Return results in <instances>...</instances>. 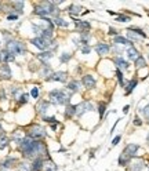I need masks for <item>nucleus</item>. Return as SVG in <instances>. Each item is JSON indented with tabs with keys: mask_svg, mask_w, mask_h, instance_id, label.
Here are the masks:
<instances>
[{
	"mask_svg": "<svg viewBox=\"0 0 149 171\" xmlns=\"http://www.w3.org/2000/svg\"><path fill=\"white\" fill-rule=\"evenodd\" d=\"M49 106H50L49 101H40V102L37 103L36 109H37V112H39L40 115H44L46 112H47V109H49Z\"/></svg>",
	"mask_w": 149,
	"mask_h": 171,
	"instance_id": "14",
	"label": "nucleus"
},
{
	"mask_svg": "<svg viewBox=\"0 0 149 171\" xmlns=\"http://www.w3.org/2000/svg\"><path fill=\"white\" fill-rule=\"evenodd\" d=\"M105 102H100V117H102L104 116V113H105Z\"/></svg>",
	"mask_w": 149,
	"mask_h": 171,
	"instance_id": "33",
	"label": "nucleus"
},
{
	"mask_svg": "<svg viewBox=\"0 0 149 171\" xmlns=\"http://www.w3.org/2000/svg\"><path fill=\"white\" fill-rule=\"evenodd\" d=\"M76 109H77V105H68L66 109H65V116L71 119L73 115H76Z\"/></svg>",
	"mask_w": 149,
	"mask_h": 171,
	"instance_id": "15",
	"label": "nucleus"
},
{
	"mask_svg": "<svg viewBox=\"0 0 149 171\" xmlns=\"http://www.w3.org/2000/svg\"><path fill=\"white\" fill-rule=\"evenodd\" d=\"M90 51H91V48H90L89 44H86V46H81V52H83V54H89Z\"/></svg>",
	"mask_w": 149,
	"mask_h": 171,
	"instance_id": "37",
	"label": "nucleus"
},
{
	"mask_svg": "<svg viewBox=\"0 0 149 171\" xmlns=\"http://www.w3.org/2000/svg\"><path fill=\"white\" fill-rule=\"evenodd\" d=\"M116 21H120V22H126V21H130V18L127 15H117Z\"/></svg>",
	"mask_w": 149,
	"mask_h": 171,
	"instance_id": "38",
	"label": "nucleus"
},
{
	"mask_svg": "<svg viewBox=\"0 0 149 171\" xmlns=\"http://www.w3.org/2000/svg\"><path fill=\"white\" fill-rule=\"evenodd\" d=\"M134 124H135V126H141L142 122H141L140 119H138V117H135V119H134Z\"/></svg>",
	"mask_w": 149,
	"mask_h": 171,
	"instance_id": "40",
	"label": "nucleus"
},
{
	"mask_svg": "<svg viewBox=\"0 0 149 171\" xmlns=\"http://www.w3.org/2000/svg\"><path fill=\"white\" fill-rule=\"evenodd\" d=\"M145 167V163L142 160H135L134 163H131V171H141Z\"/></svg>",
	"mask_w": 149,
	"mask_h": 171,
	"instance_id": "17",
	"label": "nucleus"
},
{
	"mask_svg": "<svg viewBox=\"0 0 149 171\" xmlns=\"http://www.w3.org/2000/svg\"><path fill=\"white\" fill-rule=\"evenodd\" d=\"M135 86H137V80H135V79L131 80V81L129 83V86L126 87V94H130V92H131L134 88H135Z\"/></svg>",
	"mask_w": 149,
	"mask_h": 171,
	"instance_id": "27",
	"label": "nucleus"
},
{
	"mask_svg": "<svg viewBox=\"0 0 149 171\" xmlns=\"http://www.w3.org/2000/svg\"><path fill=\"white\" fill-rule=\"evenodd\" d=\"M71 54H68V52H65V54H62V55L60 57V60H61V62H68L69 60H71Z\"/></svg>",
	"mask_w": 149,
	"mask_h": 171,
	"instance_id": "31",
	"label": "nucleus"
},
{
	"mask_svg": "<svg viewBox=\"0 0 149 171\" xmlns=\"http://www.w3.org/2000/svg\"><path fill=\"white\" fill-rule=\"evenodd\" d=\"M66 79H68V73H66V72H62V71L54 72V73H51V75L49 76V77H46L47 81H60V83H65Z\"/></svg>",
	"mask_w": 149,
	"mask_h": 171,
	"instance_id": "5",
	"label": "nucleus"
},
{
	"mask_svg": "<svg viewBox=\"0 0 149 171\" xmlns=\"http://www.w3.org/2000/svg\"><path fill=\"white\" fill-rule=\"evenodd\" d=\"M129 162H130L129 156H126L124 153H121L120 157H119V164H120V166H126V164H129Z\"/></svg>",
	"mask_w": 149,
	"mask_h": 171,
	"instance_id": "26",
	"label": "nucleus"
},
{
	"mask_svg": "<svg viewBox=\"0 0 149 171\" xmlns=\"http://www.w3.org/2000/svg\"><path fill=\"white\" fill-rule=\"evenodd\" d=\"M20 94H21V87H15V86H12V87H11V95L18 100Z\"/></svg>",
	"mask_w": 149,
	"mask_h": 171,
	"instance_id": "28",
	"label": "nucleus"
},
{
	"mask_svg": "<svg viewBox=\"0 0 149 171\" xmlns=\"http://www.w3.org/2000/svg\"><path fill=\"white\" fill-rule=\"evenodd\" d=\"M68 90L69 91H72V92H77L79 91V81H71V83L68 84Z\"/></svg>",
	"mask_w": 149,
	"mask_h": 171,
	"instance_id": "24",
	"label": "nucleus"
},
{
	"mask_svg": "<svg viewBox=\"0 0 149 171\" xmlns=\"http://www.w3.org/2000/svg\"><path fill=\"white\" fill-rule=\"evenodd\" d=\"M31 43H32L35 47L39 48V50H41V51H44V50L50 48L51 46H52L54 48L57 47L55 41H52L51 39H43V37H35V39L31 40Z\"/></svg>",
	"mask_w": 149,
	"mask_h": 171,
	"instance_id": "3",
	"label": "nucleus"
},
{
	"mask_svg": "<svg viewBox=\"0 0 149 171\" xmlns=\"http://www.w3.org/2000/svg\"><path fill=\"white\" fill-rule=\"evenodd\" d=\"M49 97L50 102H52L54 105H66L71 101V94L65 90H52L50 91Z\"/></svg>",
	"mask_w": 149,
	"mask_h": 171,
	"instance_id": "1",
	"label": "nucleus"
},
{
	"mask_svg": "<svg viewBox=\"0 0 149 171\" xmlns=\"http://www.w3.org/2000/svg\"><path fill=\"white\" fill-rule=\"evenodd\" d=\"M6 51L11 55H22L25 54L26 48H25V44L22 41H18V40H8L6 43Z\"/></svg>",
	"mask_w": 149,
	"mask_h": 171,
	"instance_id": "2",
	"label": "nucleus"
},
{
	"mask_svg": "<svg viewBox=\"0 0 149 171\" xmlns=\"http://www.w3.org/2000/svg\"><path fill=\"white\" fill-rule=\"evenodd\" d=\"M73 21H75V24H76V28L79 29L81 33L84 32V31H86V32H89L90 28H91L87 21H80V20H73Z\"/></svg>",
	"mask_w": 149,
	"mask_h": 171,
	"instance_id": "11",
	"label": "nucleus"
},
{
	"mask_svg": "<svg viewBox=\"0 0 149 171\" xmlns=\"http://www.w3.org/2000/svg\"><path fill=\"white\" fill-rule=\"evenodd\" d=\"M6 98V94H4V90H0V100H4Z\"/></svg>",
	"mask_w": 149,
	"mask_h": 171,
	"instance_id": "42",
	"label": "nucleus"
},
{
	"mask_svg": "<svg viewBox=\"0 0 149 171\" xmlns=\"http://www.w3.org/2000/svg\"><path fill=\"white\" fill-rule=\"evenodd\" d=\"M146 141H148V143H149V134H148V137H146Z\"/></svg>",
	"mask_w": 149,
	"mask_h": 171,
	"instance_id": "46",
	"label": "nucleus"
},
{
	"mask_svg": "<svg viewBox=\"0 0 149 171\" xmlns=\"http://www.w3.org/2000/svg\"><path fill=\"white\" fill-rule=\"evenodd\" d=\"M127 57H129V60H137L138 57H140V54H138V51L135 50V48L131 46V47H129L127 48Z\"/></svg>",
	"mask_w": 149,
	"mask_h": 171,
	"instance_id": "16",
	"label": "nucleus"
},
{
	"mask_svg": "<svg viewBox=\"0 0 149 171\" xmlns=\"http://www.w3.org/2000/svg\"><path fill=\"white\" fill-rule=\"evenodd\" d=\"M94 111V105L91 102H83L80 105H77V109H76V115L77 116H81L84 112H91Z\"/></svg>",
	"mask_w": 149,
	"mask_h": 171,
	"instance_id": "6",
	"label": "nucleus"
},
{
	"mask_svg": "<svg viewBox=\"0 0 149 171\" xmlns=\"http://www.w3.org/2000/svg\"><path fill=\"white\" fill-rule=\"evenodd\" d=\"M0 79L1 80H10L11 79V69L7 64H3L0 66Z\"/></svg>",
	"mask_w": 149,
	"mask_h": 171,
	"instance_id": "8",
	"label": "nucleus"
},
{
	"mask_svg": "<svg viewBox=\"0 0 149 171\" xmlns=\"http://www.w3.org/2000/svg\"><path fill=\"white\" fill-rule=\"evenodd\" d=\"M8 142H10V139H8V137L4 134V132H0V149H6L8 145Z\"/></svg>",
	"mask_w": 149,
	"mask_h": 171,
	"instance_id": "19",
	"label": "nucleus"
},
{
	"mask_svg": "<svg viewBox=\"0 0 149 171\" xmlns=\"http://www.w3.org/2000/svg\"><path fill=\"white\" fill-rule=\"evenodd\" d=\"M138 149H140V146H138L137 143H129V145L124 148L123 153H124L126 156H129L130 159H131L133 156H135V153L138 152Z\"/></svg>",
	"mask_w": 149,
	"mask_h": 171,
	"instance_id": "7",
	"label": "nucleus"
},
{
	"mask_svg": "<svg viewBox=\"0 0 149 171\" xmlns=\"http://www.w3.org/2000/svg\"><path fill=\"white\" fill-rule=\"evenodd\" d=\"M129 109H130V106H129V105H127V106H124V109H123V112H124V113H127V112H129Z\"/></svg>",
	"mask_w": 149,
	"mask_h": 171,
	"instance_id": "44",
	"label": "nucleus"
},
{
	"mask_svg": "<svg viewBox=\"0 0 149 171\" xmlns=\"http://www.w3.org/2000/svg\"><path fill=\"white\" fill-rule=\"evenodd\" d=\"M46 135H47L46 130L41 127V126H37V124H33L28 131V137H31V138L35 139V141H40V139L44 138Z\"/></svg>",
	"mask_w": 149,
	"mask_h": 171,
	"instance_id": "4",
	"label": "nucleus"
},
{
	"mask_svg": "<svg viewBox=\"0 0 149 171\" xmlns=\"http://www.w3.org/2000/svg\"><path fill=\"white\" fill-rule=\"evenodd\" d=\"M116 76H117V80H119V83H120V86H123V75H121V72L119 71V69H117L116 71Z\"/></svg>",
	"mask_w": 149,
	"mask_h": 171,
	"instance_id": "34",
	"label": "nucleus"
},
{
	"mask_svg": "<svg viewBox=\"0 0 149 171\" xmlns=\"http://www.w3.org/2000/svg\"><path fill=\"white\" fill-rule=\"evenodd\" d=\"M0 132H3V127H1V124H0Z\"/></svg>",
	"mask_w": 149,
	"mask_h": 171,
	"instance_id": "45",
	"label": "nucleus"
},
{
	"mask_svg": "<svg viewBox=\"0 0 149 171\" xmlns=\"http://www.w3.org/2000/svg\"><path fill=\"white\" fill-rule=\"evenodd\" d=\"M115 64H116V66H117L119 69H123V71L129 69V64H127V62H126V61L123 60V58H120V57L115 60Z\"/></svg>",
	"mask_w": 149,
	"mask_h": 171,
	"instance_id": "18",
	"label": "nucleus"
},
{
	"mask_svg": "<svg viewBox=\"0 0 149 171\" xmlns=\"http://www.w3.org/2000/svg\"><path fill=\"white\" fill-rule=\"evenodd\" d=\"M20 98H21L20 103H26V102H28V100H29V95H28V94H22Z\"/></svg>",
	"mask_w": 149,
	"mask_h": 171,
	"instance_id": "36",
	"label": "nucleus"
},
{
	"mask_svg": "<svg viewBox=\"0 0 149 171\" xmlns=\"http://www.w3.org/2000/svg\"><path fill=\"white\" fill-rule=\"evenodd\" d=\"M95 51H97L98 55H105V54H108L109 51V46L105 43H98L95 46Z\"/></svg>",
	"mask_w": 149,
	"mask_h": 171,
	"instance_id": "13",
	"label": "nucleus"
},
{
	"mask_svg": "<svg viewBox=\"0 0 149 171\" xmlns=\"http://www.w3.org/2000/svg\"><path fill=\"white\" fill-rule=\"evenodd\" d=\"M12 6L18 8V11H20V12H22V8H24V1H14V3H12Z\"/></svg>",
	"mask_w": 149,
	"mask_h": 171,
	"instance_id": "30",
	"label": "nucleus"
},
{
	"mask_svg": "<svg viewBox=\"0 0 149 171\" xmlns=\"http://www.w3.org/2000/svg\"><path fill=\"white\" fill-rule=\"evenodd\" d=\"M15 163H17L15 157H8V159H6L3 163H1V168H10V167H12Z\"/></svg>",
	"mask_w": 149,
	"mask_h": 171,
	"instance_id": "20",
	"label": "nucleus"
},
{
	"mask_svg": "<svg viewBox=\"0 0 149 171\" xmlns=\"http://www.w3.org/2000/svg\"><path fill=\"white\" fill-rule=\"evenodd\" d=\"M115 44H123V46H130L131 47V41L127 40L126 37H121V36H116L115 37Z\"/></svg>",
	"mask_w": 149,
	"mask_h": 171,
	"instance_id": "22",
	"label": "nucleus"
},
{
	"mask_svg": "<svg viewBox=\"0 0 149 171\" xmlns=\"http://www.w3.org/2000/svg\"><path fill=\"white\" fill-rule=\"evenodd\" d=\"M68 10H69V14L73 17V15H76V14H80L83 8H81V6H79V4H72Z\"/></svg>",
	"mask_w": 149,
	"mask_h": 171,
	"instance_id": "21",
	"label": "nucleus"
},
{
	"mask_svg": "<svg viewBox=\"0 0 149 171\" xmlns=\"http://www.w3.org/2000/svg\"><path fill=\"white\" fill-rule=\"evenodd\" d=\"M52 24H55L57 26H64V28H66L68 26V21H65V20H62V18H60V17H55L54 18V21H52Z\"/></svg>",
	"mask_w": 149,
	"mask_h": 171,
	"instance_id": "23",
	"label": "nucleus"
},
{
	"mask_svg": "<svg viewBox=\"0 0 149 171\" xmlns=\"http://www.w3.org/2000/svg\"><path fill=\"white\" fill-rule=\"evenodd\" d=\"M43 120H44V122H47V123H54V124L57 123V119L54 117V116H51V117H47V116H44V117H43Z\"/></svg>",
	"mask_w": 149,
	"mask_h": 171,
	"instance_id": "32",
	"label": "nucleus"
},
{
	"mask_svg": "<svg viewBox=\"0 0 149 171\" xmlns=\"http://www.w3.org/2000/svg\"><path fill=\"white\" fill-rule=\"evenodd\" d=\"M17 18H18V15H15V14H14V15H8L7 17V20H10V21H14V20H17Z\"/></svg>",
	"mask_w": 149,
	"mask_h": 171,
	"instance_id": "41",
	"label": "nucleus"
},
{
	"mask_svg": "<svg viewBox=\"0 0 149 171\" xmlns=\"http://www.w3.org/2000/svg\"><path fill=\"white\" fill-rule=\"evenodd\" d=\"M135 66H137L138 69H140V68H144V66H145V60H144L141 55H140L137 60H135Z\"/></svg>",
	"mask_w": 149,
	"mask_h": 171,
	"instance_id": "29",
	"label": "nucleus"
},
{
	"mask_svg": "<svg viewBox=\"0 0 149 171\" xmlns=\"http://www.w3.org/2000/svg\"><path fill=\"white\" fill-rule=\"evenodd\" d=\"M31 95H32V98H37V97H39V88L33 87L32 91H31Z\"/></svg>",
	"mask_w": 149,
	"mask_h": 171,
	"instance_id": "35",
	"label": "nucleus"
},
{
	"mask_svg": "<svg viewBox=\"0 0 149 171\" xmlns=\"http://www.w3.org/2000/svg\"><path fill=\"white\" fill-rule=\"evenodd\" d=\"M81 83H83V86H84L86 88H94V87H95V79H94L91 75L83 76Z\"/></svg>",
	"mask_w": 149,
	"mask_h": 171,
	"instance_id": "9",
	"label": "nucleus"
},
{
	"mask_svg": "<svg viewBox=\"0 0 149 171\" xmlns=\"http://www.w3.org/2000/svg\"><path fill=\"white\" fill-rule=\"evenodd\" d=\"M44 171H58V166L52 162H49L47 164H44Z\"/></svg>",
	"mask_w": 149,
	"mask_h": 171,
	"instance_id": "25",
	"label": "nucleus"
},
{
	"mask_svg": "<svg viewBox=\"0 0 149 171\" xmlns=\"http://www.w3.org/2000/svg\"><path fill=\"white\" fill-rule=\"evenodd\" d=\"M115 51H116V52H121V48H119L117 46H115Z\"/></svg>",
	"mask_w": 149,
	"mask_h": 171,
	"instance_id": "43",
	"label": "nucleus"
},
{
	"mask_svg": "<svg viewBox=\"0 0 149 171\" xmlns=\"http://www.w3.org/2000/svg\"><path fill=\"white\" fill-rule=\"evenodd\" d=\"M52 57H54V54H52V51H43L41 54H37V58L43 62V64H47L50 60H51Z\"/></svg>",
	"mask_w": 149,
	"mask_h": 171,
	"instance_id": "12",
	"label": "nucleus"
},
{
	"mask_svg": "<svg viewBox=\"0 0 149 171\" xmlns=\"http://www.w3.org/2000/svg\"><path fill=\"white\" fill-rule=\"evenodd\" d=\"M120 139H121V137H120V135L115 137V138H113V141H112V145H113V146H115V145H117V143H119V141H120Z\"/></svg>",
	"mask_w": 149,
	"mask_h": 171,
	"instance_id": "39",
	"label": "nucleus"
},
{
	"mask_svg": "<svg viewBox=\"0 0 149 171\" xmlns=\"http://www.w3.org/2000/svg\"><path fill=\"white\" fill-rule=\"evenodd\" d=\"M44 167V160L37 157V159L33 160V163L31 164V171H41Z\"/></svg>",
	"mask_w": 149,
	"mask_h": 171,
	"instance_id": "10",
	"label": "nucleus"
}]
</instances>
